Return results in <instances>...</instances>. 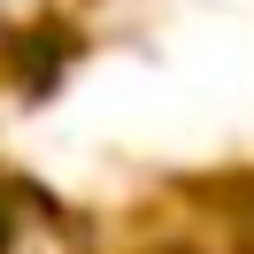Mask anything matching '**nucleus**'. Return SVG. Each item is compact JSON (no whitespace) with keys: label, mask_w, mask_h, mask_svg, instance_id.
I'll return each instance as SVG.
<instances>
[{"label":"nucleus","mask_w":254,"mask_h":254,"mask_svg":"<svg viewBox=\"0 0 254 254\" xmlns=\"http://www.w3.org/2000/svg\"><path fill=\"white\" fill-rule=\"evenodd\" d=\"M0 239H8V216H0Z\"/></svg>","instance_id":"f257e3e1"}]
</instances>
